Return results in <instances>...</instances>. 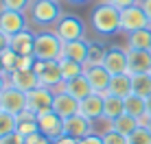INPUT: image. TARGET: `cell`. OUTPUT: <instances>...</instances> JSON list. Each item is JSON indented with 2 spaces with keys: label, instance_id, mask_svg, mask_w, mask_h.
I'll return each mask as SVG.
<instances>
[{
  "label": "cell",
  "instance_id": "cell-26",
  "mask_svg": "<svg viewBox=\"0 0 151 144\" xmlns=\"http://www.w3.org/2000/svg\"><path fill=\"white\" fill-rule=\"evenodd\" d=\"M125 114H129L134 118H142L147 114V98H142L138 94L125 96Z\"/></svg>",
  "mask_w": 151,
  "mask_h": 144
},
{
  "label": "cell",
  "instance_id": "cell-37",
  "mask_svg": "<svg viewBox=\"0 0 151 144\" xmlns=\"http://www.w3.org/2000/svg\"><path fill=\"white\" fill-rule=\"evenodd\" d=\"M105 2L114 4L116 9H127V7H134V4H138L140 0H105Z\"/></svg>",
  "mask_w": 151,
  "mask_h": 144
},
{
  "label": "cell",
  "instance_id": "cell-14",
  "mask_svg": "<svg viewBox=\"0 0 151 144\" xmlns=\"http://www.w3.org/2000/svg\"><path fill=\"white\" fill-rule=\"evenodd\" d=\"M103 66L110 74H125L127 72V50L121 46H110L105 53Z\"/></svg>",
  "mask_w": 151,
  "mask_h": 144
},
{
  "label": "cell",
  "instance_id": "cell-15",
  "mask_svg": "<svg viewBox=\"0 0 151 144\" xmlns=\"http://www.w3.org/2000/svg\"><path fill=\"white\" fill-rule=\"evenodd\" d=\"M7 81L9 85L18 87L22 92H31L35 87H40V76L35 70H11L7 74Z\"/></svg>",
  "mask_w": 151,
  "mask_h": 144
},
{
  "label": "cell",
  "instance_id": "cell-8",
  "mask_svg": "<svg viewBox=\"0 0 151 144\" xmlns=\"http://www.w3.org/2000/svg\"><path fill=\"white\" fill-rule=\"evenodd\" d=\"M0 105H2L4 111H9V114H13V116L22 114V111L27 109V92L18 90V87H13V85H7L2 90V94H0Z\"/></svg>",
  "mask_w": 151,
  "mask_h": 144
},
{
  "label": "cell",
  "instance_id": "cell-18",
  "mask_svg": "<svg viewBox=\"0 0 151 144\" xmlns=\"http://www.w3.org/2000/svg\"><path fill=\"white\" fill-rule=\"evenodd\" d=\"M9 48L15 50L20 57H27V55H33V48H35V33H31L29 29L20 31L9 37Z\"/></svg>",
  "mask_w": 151,
  "mask_h": 144
},
{
  "label": "cell",
  "instance_id": "cell-36",
  "mask_svg": "<svg viewBox=\"0 0 151 144\" xmlns=\"http://www.w3.org/2000/svg\"><path fill=\"white\" fill-rule=\"evenodd\" d=\"M0 144H24V138L20 135L18 131H13V133H9V135L0 138Z\"/></svg>",
  "mask_w": 151,
  "mask_h": 144
},
{
  "label": "cell",
  "instance_id": "cell-23",
  "mask_svg": "<svg viewBox=\"0 0 151 144\" xmlns=\"http://www.w3.org/2000/svg\"><path fill=\"white\" fill-rule=\"evenodd\" d=\"M127 48L134 50H149L151 48V26L127 33Z\"/></svg>",
  "mask_w": 151,
  "mask_h": 144
},
{
  "label": "cell",
  "instance_id": "cell-49",
  "mask_svg": "<svg viewBox=\"0 0 151 144\" xmlns=\"http://www.w3.org/2000/svg\"><path fill=\"white\" fill-rule=\"evenodd\" d=\"M149 74H151V70H149Z\"/></svg>",
  "mask_w": 151,
  "mask_h": 144
},
{
  "label": "cell",
  "instance_id": "cell-24",
  "mask_svg": "<svg viewBox=\"0 0 151 144\" xmlns=\"http://www.w3.org/2000/svg\"><path fill=\"white\" fill-rule=\"evenodd\" d=\"M123 114H125V98L114 96V94H105V114H103V118L112 122Z\"/></svg>",
  "mask_w": 151,
  "mask_h": 144
},
{
  "label": "cell",
  "instance_id": "cell-40",
  "mask_svg": "<svg viewBox=\"0 0 151 144\" xmlns=\"http://www.w3.org/2000/svg\"><path fill=\"white\" fill-rule=\"evenodd\" d=\"M138 4H140V9L145 11V15H147L149 22H151V0H140Z\"/></svg>",
  "mask_w": 151,
  "mask_h": 144
},
{
  "label": "cell",
  "instance_id": "cell-17",
  "mask_svg": "<svg viewBox=\"0 0 151 144\" xmlns=\"http://www.w3.org/2000/svg\"><path fill=\"white\" fill-rule=\"evenodd\" d=\"M86 76H88V81H90L92 90L96 94H105L107 92L112 74L105 70V66H86Z\"/></svg>",
  "mask_w": 151,
  "mask_h": 144
},
{
  "label": "cell",
  "instance_id": "cell-35",
  "mask_svg": "<svg viewBox=\"0 0 151 144\" xmlns=\"http://www.w3.org/2000/svg\"><path fill=\"white\" fill-rule=\"evenodd\" d=\"M24 144H53V140H48V138L44 135V133H33V135L24 138Z\"/></svg>",
  "mask_w": 151,
  "mask_h": 144
},
{
  "label": "cell",
  "instance_id": "cell-10",
  "mask_svg": "<svg viewBox=\"0 0 151 144\" xmlns=\"http://www.w3.org/2000/svg\"><path fill=\"white\" fill-rule=\"evenodd\" d=\"M40 133H44L48 140H57L64 135V118H59L55 111H44L37 116Z\"/></svg>",
  "mask_w": 151,
  "mask_h": 144
},
{
  "label": "cell",
  "instance_id": "cell-34",
  "mask_svg": "<svg viewBox=\"0 0 151 144\" xmlns=\"http://www.w3.org/2000/svg\"><path fill=\"white\" fill-rule=\"evenodd\" d=\"M103 144H129V138L118 133V131H114L110 127V129L103 133Z\"/></svg>",
  "mask_w": 151,
  "mask_h": 144
},
{
  "label": "cell",
  "instance_id": "cell-43",
  "mask_svg": "<svg viewBox=\"0 0 151 144\" xmlns=\"http://www.w3.org/2000/svg\"><path fill=\"white\" fill-rule=\"evenodd\" d=\"M0 74H7V68H4V61L0 57Z\"/></svg>",
  "mask_w": 151,
  "mask_h": 144
},
{
  "label": "cell",
  "instance_id": "cell-11",
  "mask_svg": "<svg viewBox=\"0 0 151 144\" xmlns=\"http://www.w3.org/2000/svg\"><path fill=\"white\" fill-rule=\"evenodd\" d=\"M79 114H83L86 118H90L92 122L101 120L103 114H105V94H96V92H92L88 98L79 101Z\"/></svg>",
  "mask_w": 151,
  "mask_h": 144
},
{
  "label": "cell",
  "instance_id": "cell-4",
  "mask_svg": "<svg viewBox=\"0 0 151 144\" xmlns=\"http://www.w3.org/2000/svg\"><path fill=\"white\" fill-rule=\"evenodd\" d=\"M53 33L64 44L66 42H75V39H83V35H86V24H83L77 15H64V18L57 20Z\"/></svg>",
  "mask_w": 151,
  "mask_h": 144
},
{
  "label": "cell",
  "instance_id": "cell-2",
  "mask_svg": "<svg viewBox=\"0 0 151 144\" xmlns=\"http://www.w3.org/2000/svg\"><path fill=\"white\" fill-rule=\"evenodd\" d=\"M61 48H64V42H61L55 33H50V31H44V33L35 35V48H33L35 59H40V61H59L61 59Z\"/></svg>",
  "mask_w": 151,
  "mask_h": 144
},
{
  "label": "cell",
  "instance_id": "cell-48",
  "mask_svg": "<svg viewBox=\"0 0 151 144\" xmlns=\"http://www.w3.org/2000/svg\"><path fill=\"white\" fill-rule=\"evenodd\" d=\"M149 53H151V48H149Z\"/></svg>",
  "mask_w": 151,
  "mask_h": 144
},
{
  "label": "cell",
  "instance_id": "cell-28",
  "mask_svg": "<svg viewBox=\"0 0 151 144\" xmlns=\"http://www.w3.org/2000/svg\"><path fill=\"white\" fill-rule=\"evenodd\" d=\"M132 94H138L142 98H147L151 94V74H132Z\"/></svg>",
  "mask_w": 151,
  "mask_h": 144
},
{
  "label": "cell",
  "instance_id": "cell-16",
  "mask_svg": "<svg viewBox=\"0 0 151 144\" xmlns=\"http://www.w3.org/2000/svg\"><path fill=\"white\" fill-rule=\"evenodd\" d=\"M151 70V53L149 50L127 48V74H145Z\"/></svg>",
  "mask_w": 151,
  "mask_h": 144
},
{
  "label": "cell",
  "instance_id": "cell-3",
  "mask_svg": "<svg viewBox=\"0 0 151 144\" xmlns=\"http://www.w3.org/2000/svg\"><path fill=\"white\" fill-rule=\"evenodd\" d=\"M29 15L37 26H50L59 20V2L57 0H33L29 7Z\"/></svg>",
  "mask_w": 151,
  "mask_h": 144
},
{
  "label": "cell",
  "instance_id": "cell-44",
  "mask_svg": "<svg viewBox=\"0 0 151 144\" xmlns=\"http://www.w3.org/2000/svg\"><path fill=\"white\" fill-rule=\"evenodd\" d=\"M147 114L151 116V94L147 96Z\"/></svg>",
  "mask_w": 151,
  "mask_h": 144
},
{
  "label": "cell",
  "instance_id": "cell-7",
  "mask_svg": "<svg viewBox=\"0 0 151 144\" xmlns=\"http://www.w3.org/2000/svg\"><path fill=\"white\" fill-rule=\"evenodd\" d=\"M33 70L37 72L40 76V85L44 87H61V70H59V61H40L35 59V66Z\"/></svg>",
  "mask_w": 151,
  "mask_h": 144
},
{
  "label": "cell",
  "instance_id": "cell-41",
  "mask_svg": "<svg viewBox=\"0 0 151 144\" xmlns=\"http://www.w3.org/2000/svg\"><path fill=\"white\" fill-rule=\"evenodd\" d=\"M4 48H9V35H4L2 31H0V53H2Z\"/></svg>",
  "mask_w": 151,
  "mask_h": 144
},
{
  "label": "cell",
  "instance_id": "cell-45",
  "mask_svg": "<svg viewBox=\"0 0 151 144\" xmlns=\"http://www.w3.org/2000/svg\"><path fill=\"white\" fill-rule=\"evenodd\" d=\"M68 2H70V4H86L88 0H68Z\"/></svg>",
  "mask_w": 151,
  "mask_h": 144
},
{
  "label": "cell",
  "instance_id": "cell-13",
  "mask_svg": "<svg viewBox=\"0 0 151 144\" xmlns=\"http://www.w3.org/2000/svg\"><path fill=\"white\" fill-rule=\"evenodd\" d=\"M53 111L59 118H70L75 114H79V101L75 96H70L66 90H57L55 92V101H53Z\"/></svg>",
  "mask_w": 151,
  "mask_h": 144
},
{
  "label": "cell",
  "instance_id": "cell-46",
  "mask_svg": "<svg viewBox=\"0 0 151 144\" xmlns=\"http://www.w3.org/2000/svg\"><path fill=\"white\" fill-rule=\"evenodd\" d=\"M147 129H149V131H151V120H149V125H147Z\"/></svg>",
  "mask_w": 151,
  "mask_h": 144
},
{
  "label": "cell",
  "instance_id": "cell-27",
  "mask_svg": "<svg viewBox=\"0 0 151 144\" xmlns=\"http://www.w3.org/2000/svg\"><path fill=\"white\" fill-rule=\"evenodd\" d=\"M138 127H140L138 125V118H134L129 114H123V116H118L116 120H112V129L118 131V133H123V135H132Z\"/></svg>",
  "mask_w": 151,
  "mask_h": 144
},
{
  "label": "cell",
  "instance_id": "cell-29",
  "mask_svg": "<svg viewBox=\"0 0 151 144\" xmlns=\"http://www.w3.org/2000/svg\"><path fill=\"white\" fill-rule=\"evenodd\" d=\"M15 127H18V116H13V114H9V111L2 109L0 111V138L13 133Z\"/></svg>",
  "mask_w": 151,
  "mask_h": 144
},
{
  "label": "cell",
  "instance_id": "cell-42",
  "mask_svg": "<svg viewBox=\"0 0 151 144\" xmlns=\"http://www.w3.org/2000/svg\"><path fill=\"white\" fill-rule=\"evenodd\" d=\"M9 85V81H7V74H0V94H2V90Z\"/></svg>",
  "mask_w": 151,
  "mask_h": 144
},
{
  "label": "cell",
  "instance_id": "cell-12",
  "mask_svg": "<svg viewBox=\"0 0 151 144\" xmlns=\"http://www.w3.org/2000/svg\"><path fill=\"white\" fill-rule=\"evenodd\" d=\"M27 29V18L22 11H9V9H0V31L4 35H15L20 31Z\"/></svg>",
  "mask_w": 151,
  "mask_h": 144
},
{
  "label": "cell",
  "instance_id": "cell-30",
  "mask_svg": "<svg viewBox=\"0 0 151 144\" xmlns=\"http://www.w3.org/2000/svg\"><path fill=\"white\" fill-rule=\"evenodd\" d=\"M105 53H107V48H103L101 44H90L86 66H103V61H105Z\"/></svg>",
  "mask_w": 151,
  "mask_h": 144
},
{
  "label": "cell",
  "instance_id": "cell-47",
  "mask_svg": "<svg viewBox=\"0 0 151 144\" xmlns=\"http://www.w3.org/2000/svg\"><path fill=\"white\" fill-rule=\"evenodd\" d=\"M0 111H2V105H0Z\"/></svg>",
  "mask_w": 151,
  "mask_h": 144
},
{
  "label": "cell",
  "instance_id": "cell-1",
  "mask_svg": "<svg viewBox=\"0 0 151 144\" xmlns=\"http://www.w3.org/2000/svg\"><path fill=\"white\" fill-rule=\"evenodd\" d=\"M92 29L99 35H114L121 31V9H116L110 2L96 4L92 11Z\"/></svg>",
  "mask_w": 151,
  "mask_h": 144
},
{
  "label": "cell",
  "instance_id": "cell-6",
  "mask_svg": "<svg viewBox=\"0 0 151 144\" xmlns=\"http://www.w3.org/2000/svg\"><path fill=\"white\" fill-rule=\"evenodd\" d=\"M147 26H151V22L145 15V11L140 9V4L121 9V31L123 33H134V31L147 29Z\"/></svg>",
  "mask_w": 151,
  "mask_h": 144
},
{
  "label": "cell",
  "instance_id": "cell-33",
  "mask_svg": "<svg viewBox=\"0 0 151 144\" xmlns=\"http://www.w3.org/2000/svg\"><path fill=\"white\" fill-rule=\"evenodd\" d=\"M33 0H0V9H9V11H22L31 7Z\"/></svg>",
  "mask_w": 151,
  "mask_h": 144
},
{
  "label": "cell",
  "instance_id": "cell-22",
  "mask_svg": "<svg viewBox=\"0 0 151 144\" xmlns=\"http://www.w3.org/2000/svg\"><path fill=\"white\" fill-rule=\"evenodd\" d=\"M15 131L22 138H29V135H33V133H37L40 131L37 116H35L33 111H29V109H24L22 114H18V127H15Z\"/></svg>",
  "mask_w": 151,
  "mask_h": 144
},
{
  "label": "cell",
  "instance_id": "cell-21",
  "mask_svg": "<svg viewBox=\"0 0 151 144\" xmlns=\"http://www.w3.org/2000/svg\"><path fill=\"white\" fill-rule=\"evenodd\" d=\"M105 94H114V96H125L132 94V74H112V81H110V87H107Z\"/></svg>",
  "mask_w": 151,
  "mask_h": 144
},
{
  "label": "cell",
  "instance_id": "cell-39",
  "mask_svg": "<svg viewBox=\"0 0 151 144\" xmlns=\"http://www.w3.org/2000/svg\"><path fill=\"white\" fill-rule=\"evenodd\" d=\"M53 144H79V140H75V138H70V135H61V138H57V140H53Z\"/></svg>",
  "mask_w": 151,
  "mask_h": 144
},
{
  "label": "cell",
  "instance_id": "cell-19",
  "mask_svg": "<svg viewBox=\"0 0 151 144\" xmlns=\"http://www.w3.org/2000/svg\"><path fill=\"white\" fill-rule=\"evenodd\" d=\"M59 90H66L70 96H75L77 101H83V98H88V96L92 94V85H90V81H88V76H86V72H83L81 76H77V79H72V81H66V83H61Z\"/></svg>",
  "mask_w": 151,
  "mask_h": 144
},
{
  "label": "cell",
  "instance_id": "cell-31",
  "mask_svg": "<svg viewBox=\"0 0 151 144\" xmlns=\"http://www.w3.org/2000/svg\"><path fill=\"white\" fill-rule=\"evenodd\" d=\"M0 57H2V61H4V68H7V74H9L11 70H15V68H18L20 55L15 53V50H11V48H4L2 53H0Z\"/></svg>",
  "mask_w": 151,
  "mask_h": 144
},
{
  "label": "cell",
  "instance_id": "cell-9",
  "mask_svg": "<svg viewBox=\"0 0 151 144\" xmlns=\"http://www.w3.org/2000/svg\"><path fill=\"white\" fill-rule=\"evenodd\" d=\"M64 133L70 135V138H75V140H81V138L94 133V122H92L90 118H86L83 114H75V116H70V118L64 120Z\"/></svg>",
  "mask_w": 151,
  "mask_h": 144
},
{
  "label": "cell",
  "instance_id": "cell-38",
  "mask_svg": "<svg viewBox=\"0 0 151 144\" xmlns=\"http://www.w3.org/2000/svg\"><path fill=\"white\" fill-rule=\"evenodd\" d=\"M79 144H103V135H99V133H90V135L81 138Z\"/></svg>",
  "mask_w": 151,
  "mask_h": 144
},
{
  "label": "cell",
  "instance_id": "cell-32",
  "mask_svg": "<svg viewBox=\"0 0 151 144\" xmlns=\"http://www.w3.org/2000/svg\"><path fill=\"white\" fill-rule=\"evenodd\" d=\"M127 138H129V144H151V131L147 127H138V129Z\"/></svg>",
  "mask_w": 151,
  "mask_h": 144
},
{
  "label": "cell",
  "instance_id": "cell-5",
  "mask_svg": "<svg viewBox=\"0 0 151 144\" xmlns=\"http://www.w3.org/2000/svg\"><path fill=\"white\" fill-rule=\"evenodd\" d=\"M53 101H55V92L53 87H35V90L27 92V109L33 111L35 116L44 114V111H53Z\"/></svg>",
  "mask_w": 151,
  "mask_h": 144
},
{
  "label": "cell",
  "instance_id": "cell-25",
  "mask_svg": "<svg viewBox=\"0 0 151 144\" xmlns=\"http://www.w3.org/2000/svg\"><path fill=\"white\" fill-rule=\"evenodd\" d=\"M59 70H61V81H72L77 76H81L86 72V66L79 63V61H72V59H59Z\"/></svg>",
  "mask_w": 151,
  "mask_h": 144
},
{
  "label": "cell",
  "instance_id": "cell-20",
  "mask_svg": "<svg viewBox=\"0 0 151 144\" xmlns=\"http://www.w3.org/2000/svg\"><path fill=\"white\" fill-rule=\"evenodd\" d=\"M88 50H90V44H88L86 39H75V42H66L64 44V48H61V57H64V59H72V61H79V63L86 66Z\"/></svg>",
  "mask_w": 151,
  "mask_h": 144
}]
</instances>
